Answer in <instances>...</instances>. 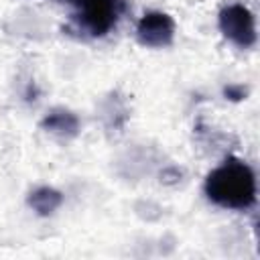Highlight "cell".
Listing matches in <instances>:
<instances>
[{
  "label": "cell",
  "instance_id": "cell-5",
  "mask_svg": "<svg viewBox=\"0 0 260 260\" xmlns=\"http://www.w3.org/2000/svg\"><path fill=\"white\" fill-rule=\"evenodd\" d=\"M43 126L53 132V134H61V136H73L77 134V118L71 114V112H65V110H59V112H53L49 114L45 120H43Z\"/></svg>",
  "mask_w": 260,
  "mask_h": 260
},
{
  "label": "cell",
  "instance_id": "cell-6",
  "mask_svg": "<svg viewBox=\"0 0 260 260\" xmlns=\"http://www.w3.org/2000/svg\"><path fill=\"white\" fill-rule=\"evenodd\" d=\"M61 201H63L61 193L55 191V189H51V187H41L35 193H30V197H28V205L37 213H41V215L53 213L61 205Z\"/></svg>",
  "mask_w": 260,
  "mask_h": 260
},
{
  "label": "cell",
  "instance_id": "cell-3",
  "mask_svg": "<svg viewBox=\"0 0 260 260\" xmlns=\"http://www.w3.org/2000/svg\"><path fill=\"white\" fill-rule=\"evenodd\" d=\"M79 6L83 24L91 35H106L120 10V0H73Z\"/></svg>",
  "mask_w": 260,
  "mask_h": 260
},
{
  "label": "cell",
  "instance_id": "cell-2",
  "mask_svg": "<svg viewBox=\"0 0 260 260\" xmlns=\"http://www.w3.org/2000/svg\"><path fill=\"white\" fill-rule=\"evenodd\" d=\"M219 30L234 45L248 49L256 43V22L252 12L242 4H230L219 12Z\"/></svg>",
  "mask_w": 260,
  "mask_h": 260
},
{
  "label": "cell",
  "instance_id": "cell-1",
  "mask_svg": "<svg viewBox=\"0 0 260 260\" xmlns=\"http://www.w3.org/2000/svg\"><path fill=\"white\" fill-rule=\"evenodd\" d=\"M207 197L230 209H248L256 199V179L242 160H225L207 175Z\"/></svg>",
  "mask_w": 260,
  "mask_h": 260
},
{
  "label": "cell",
  "instance_id": "cell-4",
  "mask_svg": "<svg viewBox=\"0 0 260 260\" xmlns=\"http://www.w3.org/2000/svg\"><path fill=\"white\" fill-rule=\"evenodd\" d=\"M136 37L146 47H167L175 37V22L165 12H148L136 24Z\"/></svg>",
  "mask_w": 260,
  "mask_h": 260
}]
</instances>
